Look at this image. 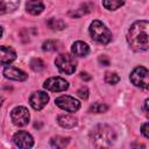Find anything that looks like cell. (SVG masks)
Listing matches in <instances>:
<instances>
[{
  "mask_svg": "<svg viewBox=\"0 0 149 149\" xmlns=\"http://www.w3.org/2000/svg\"><path fill=\"white\" fill-rule=\"evenodd\" d=\"M91 9H92V5H90V3H84V5H81L78 9H76L74 12H70V15L78 17V16H81V15H84V14L90 13Z\"/></svg>",
  "mask_w": 149,
  "mask_h": 149,
  "instance_id": "cell-19",
  "label": "cell"
},
{
  "mask_svg": "<svg viewBox=\"0 0 149 149\" xmlns=\"http://www.w3.org/2000/svg\"><path fill=\"white\" fill-rule=\"evenodd\" d=\"M3 100V98H0V105H1V101Z\"/></svg>",
  "mask_w": 149,
  "mask_h": 149,
  "instance_id": "cell-31",
  "label": "cell"
},
{
  "mask_svg": "<svg viewBox=\"0 0 149 149\" xmlns=\"http://www.w3.org/2000/svg\"><path fill=\"white\" fill-rule=\"evenodd\" d=\"M16 58V52L13 48L0 45V64L8 65Z\"/></svg>",
  "mask_w": 149,
  "mask_h": 149,
  "instance_id": "cell-12",
  "label": "cell"
},
{
  "mask_svg": "<svg viewBox=\"0 0 149 149\" xmlns=\"http://www.w3.org/2000/svg\"><path fill=\"white\" fill-rule=\"evenodd\" d=\"M27 12L30 13L31 15H38L43 12L44 5L42 0H28L26 3Z\"/></svg>",
  "mask_w": 149,
  "mask_h": 149,
  "instance_id": "cell-13",
  "label": "cell"
},
{
  "mask_svg": "<svg viewBox=\"0 0 149 149\" xmlns=\"http://www.w3.org/2000/svg\"><path fill=\"white\" fill-rule=\"evenodd\" d=\"M48 101H49V95L43 91L34 92L29 98V102L31 107L36 111H41L48 104Z\"/></svg>",
  "mask_w": 149,
  "mask_h": 149,
  "instance_id": "cell-10",
  "label": "cell"
},
{
  "mask_svg": "<svg viewBox=\"0 0 149 149\" xmlns=\"http://www.w3.org/2000/svg\"><path fill=\"white\" fill-rule=\"evenodd\" d=\"M119 80H120V78H119V76H118L115 72H106V74H105V81H106L107 84L114 85V84H116Z\"/></svg>",
  "mask_w": 149,
  "mask_h": 149,
  "instance_id": "cell-24",
  "label": "cell"
},
{
  "mask_svg": "<svg viewBox=\"0 0 149 149\" xmlns=\"http://www.w3.org/2000/svg\"><path fill=\"white\" fill-rule=\"evenodd\" d=\"M90 35L93 41L100 44H107L112 41V33L109 29L99 20H94L90 26Z\"/></svg>",
  "mask_w": 149,
  "mask_h": 149,
  "instance_id": "cell-3",
  "label": "cell"
},
{
  "mask_svg": "<svg viewBox=\"0 0 149 149\" xmlns=\"http://www.w3.org/2000/svg\"><path fill=\"white\" fill-rule=\"evenodd\" d=\"M130 80L135 86L142 87L144 90L148 88V70L144 66H137L133 70L130 74Z\"/></svg>",
  "mask_w": 149,
  "mask_h": 149,
  "instance_id": "cell-5",
  "label": "cell"
},
{
  "mask_svg": "<svg viewBox=\"0 0 149 149\" xmlns=\"http://www.w3.org/2000/svg\"><path fill=\"white\" fill-rule=\"evenodd\" d=\"M70 139L69 137H63V136H56L52 137L50 140V144L54 148H64L65 146H68Z\"/></svg>",
  "mask_w": 149,
  "mask_h": 149,
  "instance_id": "cell-17",
  "label": "cell"
},
{
  "mask_svg": "<svg viewBox=\"0 0 149 149\" xmlns=\"http://www.w3.org/2000/svg\"><path fill=\"white\" fill-rule=\"evenodd\" d=\"M148 21L140 20L134 22L127 34V41L133 50L147 51L148 50Z\"/></svg>",
  "mask_w": 149,
  "mask_h": 149,
  "instance_id": "cell-1",
  "label": "cell"
},
{
  "mask_svg": "<svg viewBox=\"0 0 149 149\" xmlns=\"http://www.w3.org/2000/svg\"><path fill=\"white\" fill-rule=\"evenodd\" d=\"M30 68H31V70L38 72V71L44 69V62L42 59H40V58H34L30 62Z\"/></svg>",
  "mask_w": 149,
  "mask_h": 149,
  "instance_id": "cell-23",
  "label": "cell"
},
{
  "mask_svg": "<svg viewBox=\"0 0 149 149\" xmlns=\"http://www.w3.org/2000/svg\"><path fill=\"white\" fill-rule=\"evenodd\" d=\"M10 118H12V121L15 126H19V127H22V126H26L28 122H29V111L23 107V106H19V107H15L12 113H10Z\"/></svg>",
  "mask_w": 149,
  "mask_h": 149,
  "instance_id": "cell-7",
  "label": "cell"
},
{
  "mask_svg": "<svg viewBox=\"0 0 149 149\" xmlns=\"http://www.w3.org/2000/svg\"><path fill=\"white\" fill-rule=\"evenodd\" d=\"M3 74L6 78L12 79V80H16V81H23L28 78V74L24 71L17 69L15 66H7L3 70Z\"/></svg>",
  "mask_w": 149,
  "mask_h": 149,
  "instance_id": "cell-11",
  "label": "cell"
},
{
  "mask_svg": "<svg viewBox=\"0 0 149 149\" xmlns=\"http://www.w3.org/2000/svg\"><path fill=\"white\" fill-rule=\"evenodd\" d=\"M148 127H149V123H148V122H146V123H143V125H142V128H141V132H142V134H143V136H144L146 139H148V137H149Z\"/></svg>",
  "mask_w": 149,
  "mask_h": 149,
  "instance_id": "cell-26",
  "label": "cell"
},
{
  "mask_svg": "<svg viewBox=\"0 0 149 149\" xmlns=\"http://www.w3.org/2000/svg\"><path fill=\"white\" fill-rule=\"evenodd\" d=\"M13 142L19 148H31L34 146L33 136L24 130H19L15 133L13 136Z\"/></svg>",
  "mask_w": 149,
  "mask_h": 149,
  "instance_id": "cell-9",
  "label": "cell"
},
{
  "mask_svg": "<svg viewBox=\"0 0 149 149\" xmlns=\"http://www.w3.org/2000/svg\"><path fill=\"white\" fill-rule=\"evenodd\" d=\"M44 88L52 91V92H61V91H65L69 87V83L61 78V77H50L48 78L44 84H43Z\"/></svg>",
  "mask_w": 149,
  "mask_h": 149,
  "instance_id": "cell-8",
  "label": "cell"
},
{
  "mask_svg": "<svg viewBox=\"0 0 149 149\" xmlns=\"http://www.w3.org/2000/svg\"><path fill=\"white\" fill-rule=\"evenodd\" d=\"M20 5V0H0V15L14 12Z\"/></svg>",
  "mask_w": 149,
  "mask_h": 149,
  "instance_id": "cell-14",
  "label": "cell"
},
{
  "mask_svg": "<svg viewBox=\"0 0 149 149\" xmlns=\"http://www.w3.org/2000/svg\"><path fill=\"white\" fill-rule=\"evenodd\" d=\"M55 64L57 69L65 74H72L77 68V61L76 58L70 54H61L56 57Z\"/></svg>",
  "mask_w": 149,
  "mask_h": 149,
  "instance_id": "cell-4",
  "label": "cell"
},
{
  "mask_svg": "<svg viewBox=\"0 0 149 149\" xmlns=\"http://www.w3.org/2000/svg\"><path fill=\"white\" fill-rule=\"evenodd\" d=\"M47 24L49 28H51L54 30H62L65 28V22L59 19H50L47 21Z\"/></svg>",
  "mask_w": 149,
  "mask_h": 149,
  "instance_id": "cell-20",
  "label": "cell"
},
{
  "mask_svg": "<svg viewBox=\"0 0 149 149\" xmlns=\"http://www.w3.org/2000/svg\"><path fill=\"white\" fill-rule=\"evenodd\" d=\"M125 3V0H102V6L108 10H115Z\"/></svg>",
  "mask_w": 149,
  "mask_h": 149,
  "instance_id": "cell-18",
  "label": "cell"
},
{
  "mask_svg": "<svg viewBox=\"0 0 149 149\" xmlns=\"http://www.w3.org/2000/svg\"><path fill=\"white\" fill-rule=\"evenodd\" d=\"M148 102H149V100L148 99H146V101H144V113L148 115Z\"/></svg>",
  "mask_w": 149,
  "mask_h": 149,
  "instance_id": "cell-29",
  "label": "cell"
},
{
  "mask_svg": "<svg viewBox=\"0 0 149 149\" xmlns=\"http://www.w3.org/2000/svg\"><path fill=\"white\" fill-rule=\"evenodd\" d=\"M79 77L81 79H84V80H90L91 79V76H88V73H86V72H80L79 73Z\"/></svg>",
  "mask_w": 149,
  "mask_h": 149,
  "instance_id": "cell-28",
  "label": "cell"
},
{
  "mask_svg": "<svg viewBox=\"0 0 149 149\" xmlns=\"http://www.w3.org/2000/svg\"><path fill=\"white\" fill-rule=\"evenodd\" d=\"M90 136L93 142V146L97 148H108L113 144V142L116 139L115 132L108 125L95 126L92 129Z\"/></svg>",
  "mask_w": 149,
  "mask_h": 149,
  "instance_id": "cell-2",
  "label": "cell"
},
{
  "mask_svg": "<svg viewBox=\"0 0 149 149\" xmlns=\"http://www.w3.org/2000/svg\"><path fill=\"white\" fill-rule=\"evenodd\" d=\"M57 122L63 128H73L77 125V119L70 114H61L57 118Z\"/></svg>",
  "mask_w": 149,
  "mask_h": 149,
  "instance_id": "cell-16",
  "label": "cell"
},
{
  "mask_svg": "<svg viewBox=\"0 0 149 149\" xmlns=\"http://www.w3.org/2000/svg\"><path fill=\"white\" fill-rule=\"evenodd\" d=\"M108 109V106L102 104V102H94L93 105H91L88 112L91 113H104Z\"/></svg>",
  "mask_w": 149,
  "mask_h": 149,
  "instance_id": "cell-21",
  "label": "cell"
},
{
  "mask_svg": "<svg viewBox=\"0 0 149 149\" xmlns=\"http://www.w3.org/2000/svg\"><path fill=\"white\" fill-rule=\"evenodd\" d=\"M71 52L74 55V56H78V57H84L86 56L88 52H90V48L88 45L85 43V42H81V41H77L72 44L71 47Z\"/></svg>",
  "mask_w": 149,
  "mask_h": 149,
  "instance_id": "cell-15",
  "label": "cell"
},
{
  "mask_svg": "<svg viewBox=\"0 0 149 149\" xmlns=\"http://www.w3.org/2000/svg\"><path fill=\"white\" fill-rule=\"evenodd\" d=\"M77 95L81 99H87L88 97V90L87 87H80L78 91H77Z\"/></svg>",
  "mask_w": 149,
  "mask_h": 149,
  "instance_id": "cell-25",
  "label": "cell"
},
{
  "mask_svg": "<svg viewBox=\"0 0 149 149\" xmlns=\"http://www.w3.org/2000/svg\"><path fill=\"white\" fill-rule=\"evenodd\" d=\"M59 43L57 42V41H54V40H48V41H45L44 43H43V45H42V48H43V50H45V51H55V50H57L59 47Z\"/></svg>",
  "mask_w": 149,
  "mask_h": 149,
  "instance_id": "cell-22",
  "label": "cell"
},
{
  "mask_svg": "<svg viewBox=\"0 0 149 149\" xmlns=\"http://www.w3.org/2000/svg\"><path fill=\"white\" fill-rule=\"evenodd\" d=\"M98 61H99V63H100L101 65H104V66H108V65H109V59L107 58V56H100Z\"/></svg>",
  "mask_w": 149,
  "mask_h": 149,
  "instance_id": "cell-27",
  "label": "cell"
},
{
  "mask_svg": "<svg viewBox=\"0 0 149 149\" xmlns=\"http://www.w3.org/2000/svg\"><path fill=\"white\" fill-rule=\"evenodd\" d=\"M1 36H2V28L0 27V37H1Z\"/></svg>",
  "mask_w": 149,
  "mask_h": 149,
  "instance_id": "cell-30",
  "label": "cell"
},
{
  "mask_svg": "<svg viewBox=\"0 0 149 149\" xmlns=\"http://www.w3.org/2000/svg\"><path fill=\"white\" fill-rule=\"evenodd\" d=\"M55 102L59 108H62L66 112H70V113L77 112L80 107V102L70 95H61L55 99Z\"/></svg>",
  "mask_w": 149,
  "mask_h": 149,
  "instance_id": "cell-6",
  "label": "cell"
}]
</instances>
